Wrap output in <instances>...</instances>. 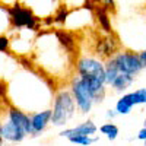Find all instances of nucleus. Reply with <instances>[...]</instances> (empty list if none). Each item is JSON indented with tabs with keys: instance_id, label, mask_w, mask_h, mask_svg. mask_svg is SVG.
<instances>
[{
	"instance_id": "f257e3e1",
	"label": "nucleus",
	"mask_w": 146,
	"mask_h": 146,
	"mask_svg": "<svg viewBox=\"0 0 146 146\" xmlns=\"http://www.w3.org/2000/svg\"><path fill=\"white\" fill-rule=\"evenodd\" d=\"M29 56L32 67L48 78L56 86L67 85L69 79L75 75L73 53L60 32L44 31L36 34Z\"/></svg>"
},
{
	"instance_id": "f03ea898",
	"label": "nucleus",
	"mask_w": 146,
	"mask_h": 146,
	"mask_svg": "<svg viewBox=\"0 0 146 146\" xmlns=\"http://www.w3.org/2000/svg\"><path fill=\"white\" fill-rule=\"evenodd\" d=\"M56 85L32 66L16 69L7 83L6 95L12 107L28 114L50 108Z\"/></svg>"
},
{
	"instance_id": "7ed1b4c3",
	"label": "nucleus",
	"mask_w": 146,
	"mask_h": 146,
	"mask_svg": "<svg viewBox=\"0 0 146 146\" xmlns=\"http://www.w3.org/2000/svg\"><path fill=\"white\" fill-rule=\"evenodd\" d=\"M50 108H51V126L56 129L69 127V124L78 114V108L67 85L56 86Z\"/></svg>"
},
{
	"instance_id": "20e7f679",
	"label": "nucleus",
	"mask_w": 146,
	"mask_h": 146,
	"mask_svg": "<svg viewBox=\"0 0 146 146\" xmlns=\"http://www.w3.org/2000/svg\"><path fill=\"white\" fill-rule=\"evenodd\" d=\"M67 88L73 96V100H75L79 114L88 115L92 111V108L95 107V100H94V95L88 86L86 80L73 75L67 82Z\"/></svg>"
},
{
	"instance_id": "39448f33",
	"label": "nucleus",
	"mask_w": 146,
	"mask_h": 146,
	"mask_svg": "<svg viewBox=\"0 0 146 146\" xmlns=\"http://www.w3.org/2000/svg\"><path fill=\"white\" fill-rule=\"evenodd\" d=\"M75 75L82 79L105 82V60L96 56H80L75 60Z\"/></svg>"
},
{
	"instance_id": "423d86ee",
	"label": "nucleus",
	"mask_w": 146,
	"mask_h": 146,
	"mask_svg": "<svg viewBox=\"0 0 146 146\" xmlns=\"http://www.w3.org/2000/svg\"><path fill=\"white\" fill-rule=\"evenodd\" d=\"M36 34H38V31H32V29H27V28L10 29V32L7 34L9 40H10L9 51L18 57L29 56L32 51Z\"/></svg>"
},
{
	"instance_id": "0eeeda50",
	"label": "nucleus",
	"mask_w": 146,
	"mask_h": 146,
	"mask_svg": "<svg viewBox=\"0 0 146 146\" xmlns=\"http://www.w3.org/2000/svg\"><path fill=\"white\" fill-rule=\"evenodd\" d=\"M9 13H10L12 29L27 28V29H32V31H38V28H40L38 18L22 2H16L12 6H9Z\"/></svg>"
},
{
	"instance_id": "6e6552de",
	"label": "nucleus",
	"mask_w": 146,
	"mask_h": 146,
	"mask_svg": "<svg viewBox=\"0 0 146 146\" xmlns=\"http://www.w3.org/2000/svg\"><path fill=\"white\" fill-rule=\"evenodd\" d=\"M113 60V63L115 64V67L118 69L120 73L124 75H131V76H137L143 72V67L139 62V56L137 53L131 51V50H121L117 51L114 56L110 57Z\"/></svg>"
},
{
	"instance_id": "1a4fd4ad",
	"label": "nucleus",
	"mask_w": 146,
	"mask_h": 146,
	"mask_svg": "<svg viewBox=\"0 0 146 146\" xmlns=\"http://www.w3.org/2000/svg\"><path fill=\"white\" fill-rule=\"evenodd\" d=\"M0 136H2L3 142L12 143V145H18L22 143L28 137V135L22 129H19L16 124H13L10 120L6 118V115L0 120Z\"/></svg>"
},
{
	"instance_id": "9d476101",
	"label": "nucleus",
	"mask_w": 146,
	"mask_h": 146,
	"mask_svg": "<svg viewBox=\"0 0 146 146\" xmlns=\"http://www.w3.org/2000/svg\"><path fill=\"white\" fill-rule=\"evenodd\" d=\"M31 118V136L38 137L47 131V129L51 126V108H44L40 111H35L29 114Z\"/></svg>"
},
{
	"instance_id": "9b49d317",
	"label": "nucleus",
	"mask_w": 146,
	"mask_h": 146,
	"mask_svg": "<svg viewBox=\"0 0 146 146\" xmlns=\"http://www.w3.org/2000/svg\"><path fill=\"white\" fill-rule=\"evenodd\" d=\"M98 133V126L95 124V121L88 118L82 121V123L76 124V126H70V127H64L60 130L58 137H70V136H76V135H88V136H94Z\"/></svg>"
},
{
	"instance_id": "f8f14e48",
	"label": "nucleus",
	"mask_w": 146,
	"mask_h": 146,
	"mask_svg": "<svg viewBox=\"0 0 146 146\" xmlns=\"http://www.w3.org/2000/svg\"><path fill=\"white\" fill-rule=\"evenodd\" d=\"M6 118L10 120L13 124H16L19 129H22L23 131L27 133L28 136H31V118H29V114L25 113V111H22V110L16 108V107H12L9 105L7 108V111H6Z\"/></svg>"
},
{
	"instance_id": "ddd939ff",
	"label": "nucleus",
	"mask_w": 146,
	"mask_h": 146,
	"mask_svg": "<svg viewBox=\"0 0 146 146\" xmlns=\"http://www.w3.org/2000/svg\"><path fill=\"white\" fill-rule=\"evenodd\" d=\"M135 83V76L131 75H124V73H120V75L113 80V83L110 85V89L115 94L123 95L126 92H129V89L131 88V85Z\"/></svg>"
},
{
	"instance_id": "4468645a",
	"label": "nucleus",
	"mask_w": 146,
	"mask_h": 146,
	"mask_svg": "<svg viewBox=\"0 0 146 146\" xmlns=\"http://www.w3.org/2000/svg\"><path fill=\"white\" fill-rule=\"evenodd\" d=\"M133 108H135V104H133L130 92H126L123 95H120L118 100L115 101V105H114V110H115V113L118 115H129V114H131Z\"/></svg>"
},
{
	"instance_id": "2eb2a0df",
	"label": "nucleus",
	"mask_w": 146,
	"mask_h": 146,
	"mask_svg": "<svg viewBox=\"0 0 146 146\" xmlns=\"http://www.w3.org/2000/svg\"><path fill=\"white\" fill-rule=\"evenodd\" d=\"M98 131L101 133L102 136H105L107 140H110V142L117 140L118 136H120V129H118V126L114 123V121H105V123H102L98 127Z\"/></svg>"
},
{
	"instance_id": "dca6fc26",
	"label": "nucleus",
	"mask_w": 146,
	"mask_h": 146,
	"mask_svg": "<svg viewBox=\"0 0 146 146\" xmlns=\"http://www.w3.org/2000/svg\"><path fill=\"white\" fill-rule=\"evenodd\" d=\"M12 29L9 6L0 3V35H7Z\"/></svg>"
},
{
	"instance_id": "f3484780",
	"label": "nucleus",
	"mask_w": 146,
	"mask_h": 146,
	"mask_svg": "<svg viewBox=\"0 0 146 146\" xmlns=\"http://www.w3.org/2000/svg\"><path fill=\"white\" fill-rule=\"evenodd\" d=\"M67 140L75 145V146H92L100 140V135H94V136H88V135H76V136H70L67 137Z\"/></svg>"
},
{
	"instance_id": "a211bd4d",
	"label": "nucleus",
	"mask_w": 146,
	"mask_h": 146,
	"mask_svg": "<svg viewBox=\"0 0 146 146\" xmlns=\"http://www.w3.org/2000/svg\"><path fill=\"white\" fill-rule=\"evenodd\" d=\"M118 75H120V72L115 67V64L113 63V60L111 58H107L105 60V85H107V88L113 83V80Z\"/></svg>"
},
{
	"instance_id": "6ab92c4d",
	"label": "nucleus",
	"mask_w": 146,
	"mask_h": 146,
	"mask_svg": "<svg viewBox=\"0 0 146 146\" xmlns=\"http://www.w3.org/2000/svg\"><path fill=\"white\" fill-rule=\"evenodd\" d=\"M57 2H58V6H63L67 10H70V9L75 10V9L86 6L88 0H57Z\"/></svg>"
},
{
	"instance_id": "aec40b11",
	"label": "nucleus",
	"mask_w": 146,
	"mask_h": 146,
	"mask_svg": "<svg viewBox=\"0 0 146 146\" xmlns=\"http://www.w3.org/2000/svg\"><path fill=\"white\" fill-rule=\"evenodd\" d=\"M131 100L135 107L137 105H146V95H145V88H139L136 91H130Z\"/></svg>"
},
{
	"instance_id": "412c9836",
	"label": "nucleus",
	"mask_w": 146,
	"mask_h": 146,
	"mask_svg": "<svg viewBox=\"0 0 146 146\" xmlns=\"http://www.w3.org/2000/svg\"><path fill=\"white\" fill-rule=\"evenodd\" d=\"M9 35H0V53H7L9 51Z\"/></svg>"
},
{
	"instance_id": "4be33fe9",
	"label": "nucleus",
	"mask_w": 146,
	"mask_h": 146,
	"mask_svg": "<svg viewBox=\"0 0 146 146\" xmlns=\"http://www.w3.org/2000/svg\"><path fill=\"white\" fill-rule=\"evenodd\" d=\"M117 117H118V114L115 113L114 108H110V110H107V111H105V118H107V121H114Z\"/></svg>"
},
{
	"instance_id": "5701e85b",
	"label": "nucleus",
	"mask_w": 146,
	"mask_h": 146,
	"mask_svg": "<svg viewBox=\"0 0 146 146\" xmlns=\"http://www.w3.org/2000/svg\"><path fill=\"white\" fill-rule=\"evenodd\" d=\"M136 139H137L139 142H143V143H145V146H146V127H142V129L137 131Z\"/></svg>"
},
{
	"instance_id": "b1692460",
	"label": "nucleus",
	"mask_w": 146,
	"mask_h": 146,
	"mask_svg": "<svg viewBox=\"0 0 146 146\" xmlns=\"http://www.w3.org/2000/svg\"><path fill=\"white\" fill-rule=\"evenodd\" d=\"M137 56H139V62H140V64H142V67H143V70H145V69H146V50L139 51Z\"/></svg>"
},
{
	"instance_id": "393cba45",
	"label": "nucleus",
	"mask_w": 146,
	"mask_h": 146,
	"mask_svg": "<svg viewBox=\"0 0 146 146\" xmlns=\"http://www.w3.org/2000/svg\"><path fill=\"white\" fill-rule=\"evenodd\" d=\"M101 3L107 7H114L115 6V0H101Z\"/></svg>"
},
{
	"instance_id": "a878e982",
	"label": "nucleus",
	"mask_w": 146,
	"mask_h": 146,
	"mask_svg": "<svg viewBox=\"0 0 146 146\" xmlns=\"http://www.w3.org/2000/svg\"><path fill=\"white\" fill-rule=\"evenodd\" d=\"M5 145V142H3V139H2V136H0V146H3Z\"/></svg>"
},
{
	"instance_id": "bb28decb",
	"label": "nucleus",
	"mask_w": 146,
	"mask_h": 146,
	"mask_svg": "<svg viewBox=\"0 0 146 146\" xmlns=\"http://www.w3.org/2000/svg\"><path fill=\"white\" fill-rule=\"evenodd\" d=\"M143 127H146V118H145V121H143Z\"/></svg>"
},
{
	"instance_id": "cd10ccee",
	"label": "nucleus",
	"mask_w": 146,
	"mask_h": 146,
	"mask_svg": "<svg viewBox=\"0 0 146 146\" xmlns=\"http://www.w3.org/2000/svg\"><path fill=\"white\" fill-rule=\"evenodd\" d=\"M145 95H146V88H145Z\"/></svg>"
}]
</instances>
